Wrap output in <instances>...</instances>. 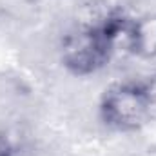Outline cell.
Listing matches in <instances>:
<instances>
[{
	"instance_id": "6da1fadb",
	"label": "cell",
	"mask_w": 156,
	"mask_h": 156,
	"mask_svg": "<svg viewBox=\"0 0 156 156\" xmlns=\"http://www.w3.org/2000/svg\"><path fill=\"white\" fill-rule=\"evenodd\" d=\"M133 16L111 11L98 22L69 31L60 44V62L73 76H91L102 71L118 51L129 53Z\"/></svg>"
},
{
	"instance_id": "7a4b0ae2",
	"label": "cell",
	"mask_w": 156,
	"mask_h": 156,
	"mask_svg": "<svg viewBox=\"0 0 156 156\" xmlns=\"http://www.w3.org/2000/svg\"><path fill=\"white\" fill-rule=\"evenodd\" d=\"M156 113V89L142 80L111 83L98 100V118L115 133H136L144 129Z\"/></svg>"
},
{
	"instance_id": "3957f363",
	"label": "cell",
	"mask_w": 156,
	"mask_h": 156,
	"mask_svg": "<svg viewBox=\"0 0 156 156\" xmlns=\"http://www.w3.org/2000/svg\"><path fill=\"white\" fill-rule=\"evenodd\" d=\"M129 53L142 60L156 58V13L133 18Z\"/></svg>"
},
{
	"instance_id": "277c9868",
	"label": "cell",
	"mask_w": 156,
	"mask_h": 156,
	"mask_svg": "<svg viewBox=\"0 0 156 156\" xmlns=\"http://www.w3.org/2000/svg\"><path fill=\"white\" fill-rule=\"evenodd\" d=\"M0 156H20V144L7 131H0Z\"/></svg>"
},
{
	"instance_id": "5b68a950",
	"label": "cell",
	"mask_w": 156,
	"mask_h": 156,
	"mask_svg": "<svg viewBox=\"0 0 156 156\" xmlns=\"http://www.w3.org/2000/svg\"><path fill=\"white\" fill-rule=\"evenodd\" d=\"M147 156H156V147H153V149H149V153H147Z\"/></svg>"
}]
</instances>
